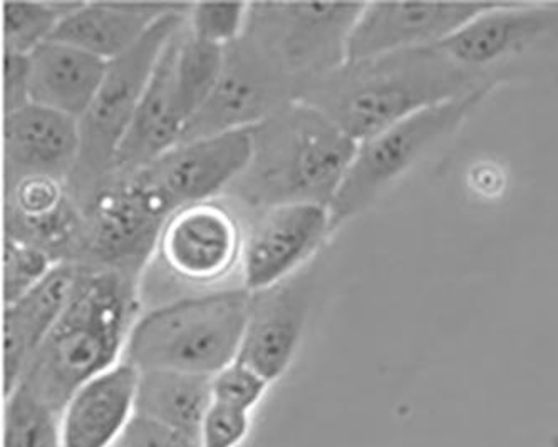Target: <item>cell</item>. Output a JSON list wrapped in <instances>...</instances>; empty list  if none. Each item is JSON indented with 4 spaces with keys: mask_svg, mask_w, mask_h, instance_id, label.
<instances>
[{
    "mask_svg": "<svg viewBox=\"0 0 558 447\" xmlns=\"http://www.w3.org/2000/svg\"><path fill=\"white\" fill-rule=\"evenodd\" d=\"M140 371L128 360L87 382L61 414L62 447H111L136 414Z\"/></svg>",
    "mask_w": 558,
    "mask_h": 447,
    "instance_id": "d6986e66",
    "label": "cell"
},
{
    "mask_svg": "<svg viewBox=\"0 0 558 447\" xmlns=\"http://www.w3.org/2000/svg\"><path fill=\"white\" fill-rule=\"evenodd\" d=\"M140 315L142 281L80 266L70 302L15 389L61 415L84 384L121 362Z\"/></svg>",
    "mask_w": 558,
    "mask_h": 447,
    "instance_id": "7a4b0ae2",
    "label": "cell"
},
{
    "mask_svg": "<svg viewBox=\"0 0 558 447\" xmlns=\"http://www.w3.org/2000/svg\"><path fill=\"white\" fill-rule=\"evenodd\" d=\"M5 114L31 104L29 55L5 49Z\"/></svg>",
    "mask_w": 558,
    "mask_h": 447,
    "instance_id": "1f68e13d",
    "label": "cell"
},
{
    "mask_svg": "<svg viewBox=\"0 0 558 447\" xmlns=\"http://www.w3.org/2000/svg\"><path fill=\"white\" fill-rule=\"evenodd\" d=\"M248 4H192L186 26L190 33L210 45L227 48L245 33Z\"/></svg>",
    "mask_w": 558,
    "mask_h": 447,
    "instance_id": "83f0119b",
    "label": "cell"
},
{
    "mask_svg": "<svg viewBox=\"0 0 558 447\" xmlns=\"http://www.w3.org/2000/svg\"><path fill=\"white\" fill-rule=\"evenodd\" d=\"M492 92L495 91H480L432 105L357 142L348 173L329 207L332 235L360 219L438 146L457 135Z\"/></svg>",
    "mask_w": 558,
    "mask_h": 447,
    "instance_id": "5b68a950",
    "label": "cell"
},
{
    "mask_svg": "<svg viewBox=\"0 0 558 447\" xmlns=\"http://www.w3.org/2000/svg\"><path fill=\"white\" fill-rule=\"evenodd\" d=\"M81 213L83 232L74 265L111 270L142 282L161 229L173 215L138 172L114 173Z\"/></svg>",
    "mask_w": 558,
    "mask_h": 447,
    "instance_id": "ba28073f",
    "label": "cell"
},
{
    "mask_svg": "<svg viewBox=\"0 0 558 447\" xmlns=\"http://www.w3.org/2000/svg\"><path fill=\"white\" fill-rule=\"evenodd\" d=\"M242 276L248 291L264 290L301 272L332 235L320 204H283L243 216Z\"/></svg>",
    "mask_w": 558,
    "mask_h": 447,
    "instance_id": "7c38bea8",
    "label": "cell"
},
{
    "mask_svg": "<svg viewBox=\"0 0 558 447\" xmlns=\"http://www.w3.org/2000/svg\"><path fill=\"white\" fill-rule=\"evenodd\" d=\"M31 102L80 121L98 95L109 62L61 40L29 54Z\"/></svg>",
    "mask_w": 558,
    "mask_h": 447,
    "instance_id": "7402d4cb",
    "label": "cell"
},
{
    "mask_svg": "<svg viewBox=\"0 0 558 447\" xmlns=\"http://www.w3.org/2000/svg\"><path fill=\"white\" fill-rule=\"evenodd\" d=\"M178 33L168 40L167 48L156 62L135 120L131 123L126 138L121 142L114 163L117 175H131L158 160L168 149L182 141L183 133L189 126L190 116L177 80Z\"/></svg>",
    "mask_w": 558,
    "mask_h": 447,
    "instance_id": "ac0fdd59",
    "label": "cell"
},
{
    "mask_svg": "<svg viewBox=\"0 0 558 447\" xmlns=\"http://www.w3.org/2000/svg\"><path fill=\"white\" fill-rule=\"evenodd\" d=\"M495 2H373L364 5L351 39L348 59L433 48L453 37Z\"/></svg>",
    "mask_w": 558,
    "mask_h": 447,
    "instance_id": "5bb4252c",
    "label": "cell"
},
{
    "mask_svg": "<svg viewBox=\"0 0 558 447\" xmlns=\"http://www.w3.org/2000/svg\"><path fill=\"white\" fill-rule=\"evenodd\" d=\"M364 5L251 2L243 36L298 86L301 101L312 84L348 61Z\"/></svg>",
    "mask_w": 558,
    "mask_h": 447,
    "instance_id": "52a82bcc",
    "label": "cell"
},
{
    "mask_svg": "<svg viewBox=\"0 0 558 447\" xmlns=\"http://www.w3.org/2000/svg\"><path fill=\"white\" fill-rule=\"evenodd\" d=\"M5 447H62L61 415L15 389L5 411Z\"/></svg>",
    "mask_w": 558,
    "mask_h": 447,
    "instance_id": "484cf974",
    "label": "cell"
},
{
    "mask_svg": "<svg viewBox=\"0 0 558 447\" xmlns=\"http://www.w3.org/2000/svg\"><path fill=\"white\" fill-rule=\"evenodd\" d=\"M190 9L160 18L135 48L109 62L98 95L80 120V158L65 183L80 210L113 176L118 151L135 120L156 62L168 40L186 23Z\"/></svg>",
    "mask_w": 558,
    "mask_h": 447,
    "instance_id": "8992f818",
    "label": "cell"
},
{
    "mask_svg": "<svg viewBox=\"0 0 558 447\" xmlns=\"http://www.w3.org/2000/svg\"><path fill=\"white\" fill-rule=\"evenodd\" d=\"M120 447H198V440L160 422L135 414L121 436Z\"/></svg>",
    "mask_w": 558,
    "mask_h": 447,
    "instance_id": "4dcf8cb0",
    "label": "cell"
},
{
    "mask_svg": "<svg viewBox=\"0 0 558 447\" xmlns=\"http://www.w3.org/2000/svg\"><path fill=\"white\" fill-rule=\"evenodd\" d=\"M269 386V381L240 360H233L232 364L211 375L214 402L245 412H251L260 402Z\"/></svg>",
    "mask_w": 558,
    "mask_h": 447,
    "instance_id": "f1b7e54d",
    "label": "cell"
},
{
    "mask_svg": "<svg viewBox=\"0 0 558 447\" xmlns=\"http://www.w3.org/2000/svg\"><path fill=\"white\" fill-rule=\"evenodd\" d=\"M80 5L81 2H9L4 5L5 49L33 54L52 39L62 18Z\"/></svg>",
    "mask_w": 558,
    "mask_h": 447,
    "instance_id": "d4e9b609",
    "label": "cell"
},
{
    "mask_svg": "<svg viewBox=\"0 0 558 447\" xmlns=\"http://www.w3.org/2000/svg\"><path fill=\"white\" fill-rule=\"evenodd\" d=\"M251 431V412L211 403L199 431L198 447H236Z\"/></svg>",
    "mask_w": 558,
    "mask_h": 447,
    "instance_id": "f546056e",
    "label": "cell"
},
{
    "mask_svg": "<svg viewBox=\"0 0 558 447\" xmlns=\"http://www.w3.org/2000/svg\"><path fill=\"white\" fill-rule=\"evenodd\" d=\"M192 4H111L81 2L62 18L52 39L111 62L138 45L153 24Z\"/></svg>",
    "mask_w": 558,
    "mask_h": 447,
    "instance_id": "44dd1931",
    "label": "cell"
},
{
    "mask_svg": "<svg viewBox=\"0 0 558 447\" xmlns=\"http://www.w3.org/2000/svg\"><path fill=\"white\" fill-rule=\"evenodd\" d=\"M439 48L466 70L505 84L522 59L558 48V4L495 2Z\"/></svg>",
    "mask_w": 558,
    "mask_h": 447,
    "instance_id": "8fae6325",
    "label": "cell"
},
{
    "mask_svg": "<svg viewBox=\"0 0 558 447\" xmlns=\"http://www.w3.org/2000/svg\"><path fill=\"white\" fill-rule=\"evenodd\" d=\"M243 241L242 213L226 198H215L174 211L161 229L155 259L180 284L218 290L235 273L242 276Z\"/></svg>",
    "mask_w": 558,
    "mask_h": 447,
    "instance_id": "9c48e42d",
    "label": "cell"
},
{
    "mask_svg": "<svg viewBox=\"0 0 558 447\" xmlns=\"http://www.w3.org/2000/svg\"><path fill=\"white\" fill-rule=\"evenodd\" d=\"M248 132L251 160L221 198L242 216L283 204L330 207L357 149L354 139L304 101Z\"/></svg>",
    "mask_w": 558,
    "mask_h": 447,
    "instance_id": "3957f363",
    "label": "cell"
},
{
    "mask_svg": "<svg viewBox=\"0 0 558 447\" xmlns=\"http://www.w3.org/2000/svg\"><path fill=\"white\" fill-rule=\"evenodd\" d=\"M223 54V70L214 91L190 121L180 142L251 129L299 101L298 86L248 37L227 46Z\"/></svg>",
    "mask_w": 558,
    "mask_h": 447,
    "instance_id": "30bf717a",
    "label": "cell"
},
{
    "mask_svg": "<svg viewBox=\"0 0 558 447\" xmlns=\"http://www.w3.org/2000/svg\"><path fill=\"white\" fill-rule=\"evenodd\" d=\"M211 403V375L167 369L140 371L136 414L143 418L198 440Z\"/></svg>",
    "mask_w": 558,
    "mask_h": 447,
    "instance_id": "603a6c76",
    "label": "cell"
},
{
    "mask_svg": "<svg viewBox=\"0 0 558 447\" xmlns=\"http://www.w3.org/2000/svg\"><path fill=\"white\" fill-rule=\"evenodd\" d=\"M223 49L182 27L177 36V80L190 121L202 110L223 70Z\"/></svg>",
    "mask_w": 558,
    "mask_h": 447,
    "instance_id": "cb8c5ba5",
    "label": "cell"
},
{
    "mask_svg": "<svg viewBox=\"0 0 558 447\" xmlns=\"http://www.w3.org/2000/svg\"><path fill=\"white\" fill-rule=\"evenodd\" d=\"M248 303L251 291L239 285L185 295L155 307L136 321L124 360L138 371L215 375L239 357Z\"/></svg>",
    "mask_w": 558,
    "mask_h": 447,
    "instance_id": "277c9868",
    "label": "cell"
},
{
    "mask_svg": "<svg viewBox=\"0 0 558 447\" xmlns=\"http://www.w3.org/2000/svg\"><path fill=\"white\" fill-rule=\"evenodd\" d=\"M54 260L46 251L17 238L5 237L4 300L5 306L17 302L33 290L54 269Z\"/></svg>",
    "mask_w": 558,
    "mask_h": 447,
    "instance_id": "4316f807",
    "label": "cell"
},
{
    "mask_svg": "<svg viewBox=\"0 0 558 447\" xmlns=\"http://www.w3.org/2000/svg\"><path fill=\"white\" fill-rule=\"evenodd\" d=\"M251 153V132L239 129L180 142L138 173L174 213L223 197L247 166Z\"/></svg>",
    "mask_w": 558,
    "mask_h": 447,
    "instance_id": "4fadbf2b",
    "label": "cell"
},
{
    "mask_svg": "<svg viewBox=\"0 0 558 447\" xmlns=\"http://www.w3.org/2000/svg\"><path fill=\"white\" fill-rule=\"evenodd\" d=\"M504 84L458 64L439 46L348 61L312 84L314 105L355 142L432 105L497 91Z\"/></svg>",
    "mask_w": 558,
    "mask_h": 447,
    "instance_id": "6da1fadb",
    "label": "cell"
},
{
    "mask_svg": "<svg viewBox=\"0 0 558 447\" xmlns=\"http://www.w3.org/2000/svg\"><path fill=\"white\" fill-rule=\"evenodd\" d=\"M80 121L43 105L5 114V188L31 176L68 183L80 158Z\"/></svg>",
    "mask_w": 558,
    "mask_h": 447,
    "instance_id": "e0dca14e",
    "label": "cell"
},
{
    "mask_svg": "<svg viewBox=\"0 0 558 447\" xmlns=\"http://www.w3.org/2000/svg\"><path fill=\"white\" fill-rule=\"evenodd\" d=\"M5 237L34 245L56 263H76L83 213L68 185L48 176H31L5 188Z\"/></svg>",
    "mask_w": 558,
    "mask_h": 447,
    "instance_id": "2e32d148",
    "label": "cell"
},
{
    "mask_svg": "<svg viewBox=\"0 0 558 447\" xmlns=\"http://www.w3.org/2000/svg\"><path fill=\"white\" fill-rule=\"evenodd\" d=\"M311 302L312 281L302 270L272 287L251 291L236 360L270 384L282 377L301 346Z\"/></svg>",
    "mask_w": 558,
    "mask_h": 447,
    "instance_id": "9a60e30c",
    "label": "cell"
},
{
    "mask_svg": "<svg viewBox=\"0 0 558 447\" xmlns=\"http://www.w3.org/2000/svg\"><path fill=\"white\" fill-rule=\"evenodd\" d=\"M80 266L59 263L17 302L5 306L4 393L11 396L29 360L48 337L73 295Z\"/></svg>",
    "mask_w": 558,
    "mask_h": 447,
    "instance_id": "ffe728a7",
    "label": "cell"
}]
</instances>
